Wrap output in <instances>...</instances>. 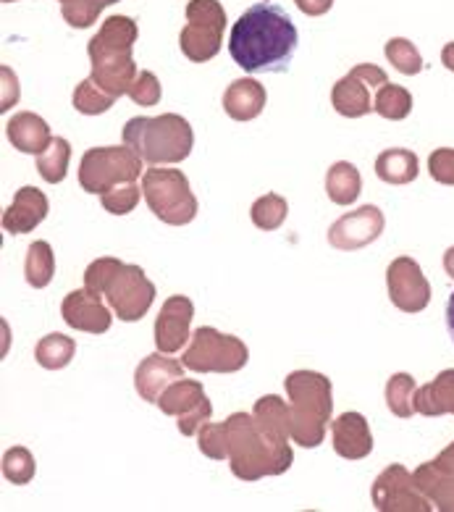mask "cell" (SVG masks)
I'll return each mask as SVG.
<instances>
[{
	"label": "cell",
	"mask_w": 454,
	"mask_h": 512,
	"mask_svg": "<svg viewBox=\"0 0 454 512\" xmlns=\"http://www.w3.org/2000/svg\"><path fill=\"white\" fill-rule=\"evenodd\" d=\"M297 45V24L289 11L271 0L247 8L229 35L231 58L247 74H287Z\"/></svg>",
	"instance_id": "6da1fadb"
},
{
	"label": "cell",
	"mask_w": 454,
	"mask_h": 512,
	"mask_svg": "<svg viewBox=\"0 0 454 512\" xmlns=\"http://www.w3.org/2000/svg\"><path fill=\"white\" fill-rule=\"evenodd\" d=\"M229 442L231 473L239 481H260L266 476H281L294 463L289 444H273L252 413H231L224 421Z\"/></svg>",
	"instance_id": "3957f363"
},
{
	"label": "cell",
	"mask_w": 454,
	"mask_h": 512,
	"mask_svg": "<svg viewBox=\"0 0 454 512\" xmlns=\"http://www.w3.org/2000/svg\"><path fill=\"white\" fill-rule=\"evenodd\" d=\"M360 192H363V176H360L355 163H334L326 174V195H329L331 203L347 208V205L357 203Z\"/></svg>",
	"instance_id": "4316f807"
},
{
	"label": "cell",
	"mask_w": 454,
	"mask_h": 512,
	"mask_svg": "<svg viewBox=\"0 0 454 512\" xmlns=\"http://www.w3.org/2000/svg\"><path fill=\"white\" fill-rule=\"evenodd\" d=\"M197 449L210 460H229V442H226L224 423H203L197 431Z\"/></svg>",
	"instance_id": "f35d334b"
},
{
	"label": "cell",
	"mask_w": 454,
	"mask_h": 512,
	"mask_svg": "<svg viewBox=\"0 0 454 512\" xmlns=\"http://www.w3.org/2000/svg\"><path fill=\"white\" fill-rule=\"evenodd\" d=\"M434 463L439 465L441 470H449V473H454V442L449 444L447 449H441L439 457H434Z\"/></svg>",
	"instance_id": "bcb514c9"
},
{
	"label": "cell",
	"mask_w": 454,
	"mask_h": 512,
	"mask_svg": "<svg viewBox=\"0 0 454 512\" xmlns=\"http://www.w3.org/2000/svg\"><path fill=\"white\" fill-rule=\"evenodd\" d=\"M297 8H300L305 16H323L329 14L331 6H334V0H294Z\"/></svg>",
	"instance_id": "f6af8a7d"
},
{
	"label": "cell",
	"mask_w": 454,
	"mask_h": 512,
	"mask_svg": "<svg viewBox=\"0 0 454 512\" xmlns=\"http://www.w3.org/2000/svg\"><path fill=\"white\" fill-rule=\"evenodd\" d=\"M3 3H16V0H3Z\"/></svg>",
	"instance_id": "f907efd6"
},
{
	"label": "cell",
	"mask_w": 454,
	"mask_h": 512,
	"mask_svg": "<svg viewBox=\"0 0 454 512\" xmlns=\"http://www.w3.org/2000/svg\"><path fill=\"white\" fill-rule=\"evenodd\" d=\"M447 329H449V337H452L454 342V292L449 295V302H447Z\"/></svg>",
	"instance_id": "c3c4849f"
},
{
	"label": "cell",
	"mask_w": 454,
	"mask_h": 512,
	"mask_svg": "<svg viewBox=\"0 0 454 512\" xmlns=\"http://www.w3.org/2000/svg\"><path fill=\"white\" fill-rule=\"evenodd\" d=\"M444 271H447L449 279H454V247H449L444 253Z\"/></svg>",
	"instance_id": "681fc988"
},
{
	"label": "cell",
	"mask_w": 454,
	"mask_h": 512,
	"mask_svg": "<svg viewBox=\"0 0 454 512\" xmlns=\"http://www.w3.org/2000/svg\"><path fill=\"white\" fill-rule=\"evenodd\" d=\"M71 103H74V108H77L82 116H100V113L111 111L113 103H116V98H111L108 92L100 90V87L95 85L90 77H87L84 82H79L77 85Z\"/></svg>",
	"instance_id": "e575fe53"
},
{
	"label": "cell",
	"mask_w": 454,
	"mask_h": 512,
	"mask_svg": "<svg viewBox=\"0 0 454 512\" xmlns=\"http://www.w3.org/2000/svg\"><path fill=\"white\" fill-rule=\"evenodd\" d=\"M331 106L344 119H363V116H368L373 111L371 87L350 71L331 90Z\"/></svg>",
	"instance_id": "603a6c76"
},
{
	"label": "cell",
	"mask_w": 454,
	"mask_h": 512,
	"mask_svg": "<svg viewBox=\"0 0 454 512\" xmlns=\"http://www.w3.org/2000/svg\"><path fill=\"white\" fill-rule=\"evenodd\" d=\"M103 295L119 321H142V318L147 316V310L153 308L155 284L147 279L145 271H142L140 266H129V263H124V266L111 276Z\"/></svg>",
	"instance_id": "30bf717a"
},
{
	"label": "cell",
	"mask_w": 454,
	"mask_h": 512,
	"mask_svg": "<svg viewBox=\"0 0 454 512\" xmlns=\"http://www.w3.org/2000/svg\"><path fill=\"white\" fill-rule=\"evenodd\" d=\"M137 37H140V29L134 19L108 16L98 29V35L87 45L92 61L90 79L116 100L129 95V87L137 79V64L132 56Z\"/></svg>",
	"instance_id": "7a4b0ae2"
},
{
	"label": "cell",
	"mask_w": 454,
	"mask_h": 512,
	"mask_svg": "<svg viewBox=\"0 0 454 512\" xmlns=\"http://www.w3.org/2000/svg\"><path fill=\"white\" fill-rule=\"evenodd\" d=\"M292 410V439L300 447L315 449L323 444L326 426L334 418V386L318 371H294L284 379Z\"/></svg>",
	"instance_id": "277c9868"
},
{
	"label": "cell",
	"mask_w": 454,
	"mask_h": 512,
	"mask_svg": "<svg viewBox=\"0 0 454 512\" xmlns=\"http://www.w3.org/2000/svg\"><path fill=\"white\" fill-rule=\"evenodd\" d=\"M140 197H142V187H137V182H129L103 192V195H100V203H103L105 211L113 213V216H126V213H132L134 208H137Z\"/></svg>",
	"instance_id": "74e56055"
},
{
	"label": "cell",
	"mask_w": 454,
	"mask_h": 512,
	"mask_svg": "<svg viewBox=\"0 0 454 512\" xmlns=\"http://www.w3.org/2000/svg\"><path fill=\"white\" fill-rule=\"evenodd\" d=\"M386 218L376 205H360L357 211H350L329 229V245L342 253H355L363 247L373 245L384 234Z\"/></svg>",
	"instance_id": "5bb4252c"
},
{
	"label": "cell",
	"mask_w": 454,
	"mask_h": 512,
	"mask_svg": "<svg viewBox=\"0 0 454 512\" xmlns=\"http://www.w3.org/2000/svg\"><path fill=\"white\" fill-rule=\"evenodd\" d=\"M352 74L363 79L368 87L389 85V77H386V71L378 69V66H373V64H357L355 69H352Z\"/></svg>",
	"instance_id": "ee69618b"
},
{
	"label": "cell",
	"mask_w": 454,
	"mask_h": 512,
	"mask_svg": "<svg viewBox=\"0 0 454 512\" xmlns=\"http://www.w3.org/2000/svg\"><path fill=\"white\" fill-rule=\"evenodd\" d=\"M268 103L266 87L255 79H234L224 92V111L234 121L258 119Z\"/></svg>",
	"instance_id": "44dd1931"
},
{
	"label": "cell",
	"mask_w": 454,
	"mask_h": 512,
	"mask_svg": "<svg viewBox=\"0 0 454 512\" xmlns=\"http://www.w3.org/2000/svg\"><path fill=\"white\" fill-rule=\"evenodd\" d=\"M192 318H195V302L184 295L168 297L163 302L158 321H155V347L163 355H174L192 337Z\"/></svg>",
	"instance_id": "9a60e30c"
},
{
	"label": "cell",
	"mask_w": 454,
	"mask_h": 512,
	"mask_svg": "<svg viewBox=\"0 0 454 512\" xmlns=\"http://www.w3.org/2000/svg\"><path fill=\"white\" fill-rule=\"evenodd\" d=\"M6 137L11 142V148H16L24 155H40L53 142L48 121L29 111L11 116V121L6 124Z\"/></svg>",
	"instance_id": "ffe728a7"
},
{
	"label": "cell",
	"mask_w": 454,
	"mask_h": 512,
	"mask_svg": "<svg viewBox=\"0 0 454 512\" xmlns=\"http://www.w3.org/2000/svg\"><path fill=\"white\" fill-rule=\"evenodd\" d=\"M373 111L389 121H402L413 113V95L405 87L389 82V85L378 87L376 100H373Z\"/></svg>",
	"instance_id": "1f68e13d"
},
{
	"label": "cell",
	"mask_w": 454,
	"mask_h": 512,
	"mask_svg": "<svg viewBox=\"0 0 454 512\" xmlns=\"http://www.w3.org/2000/svg\"><path fill=\"white\" fill-rule=\"evenodd\" d=\"M415 407L426 418H439V415H454V368L441 371L431 384L420 386L415 394Z\"/></svg>",
	"instance_id": "cb8c5ba5"
},
{
	"label": "cell",
	"mask_w": 454,
	"mask_h": 512,
	"mask_svg": "<svg viewBox=\"0 0 454 512\" xmlns=\"http://www.w3.org/2000/svg\"><path fill=\"white\" fill-rule=\"evenodd\" d=\"M124 145H129L150 166H168L187 161L192 155L195 132L179 113H163L155 119L137 116L126 121Z\"/></svg>",
	"instance_id": "5b68a950"
},
{
	"label": "cell",
	"mask_w": 454,
	"mask_h": 512,
	"mask_svg": "<svg viewBox=\"0 0 454 512\" xmlns=\"http://www.w3.org/2000/svg\"><path fill=\"white\" fill-rule=\"evenodd\" d=\"M0 77H3V100H0V111H8L19 100V82H16V74L8 66L0 69Z\"/></svg>",
	"instance_id": "7bdbcfd3"
},
{
	"label": "cell",
	"mask_w": 454,
	"mask_h": 512,
	"mask_svg": "<svg viewBox=\"0 0 454 512\" xmlns=\"http://www.w3.org/2000/svg\"><path fill=\"white\" fill-rule=\"evenodd\" d=\"M161 413L174 415L176 428L182 431L184 436H195L200 431L203 423L210 421L213 415V405L205 397V389L200 381L192 379H179L168 386L166 392L161 394L158 400Z\"/></svg>",
	"instance_id": "7c38bea8"
},
{
	"label": "cell",
	"mask_w": 454,
	"mask_h": 512,
	"mask_svg": "<svg viewBox=\"0 0 454 512\" xmlns=\"http://www.w3.org/2000/svg\"><path fill=\"white\" fill-rule=\"evenodd\" d=\"M331 444L344 460H365L373 452L371 426L363 413H342L331 421Z\"/></svg>",
	"instance_id": "ac0fdd59"
},
{
	"label": "cell",
	"mask_w": 454,
	"mask_h": 512,
	"mask_svg": "<svg viewBox=\"0 0 454 512\" xmlns=\"http://www.w3.org/2000/svg\"><path fill=\"white\" fill-rule=\"evenodd\" d=\"M71 161V145L63 137H53L48 148L37 155V171L48 184H61L69 174Z\"/></svg>",
	"instance_id": "f546056e"
},
{
	"label": "cell",
	"mask_w": 454,
	"mask_h": 512,
	"mask_svg": "<svg viewBox=\"0 0 454 512\" xmlns=\"http://www.w3.org/2000/svg\"><path fill=\"white\" fill-rule=\"evenodd\" d=\"M247 360L250 350L242 339L203 326L192 334V344L184 350L182 363L195 373H237L245 368Z\"/></svg>",
	"instance_id": "ba28073f"
},
{
	"label": "cell",
	"mask_w": 454,
	"mask_h": 512,
	"mask_svg": "<svg viewBox=\"0 0 454 512\" xmlns=\"http://www.w3.org/2000/svg\"><path fill=\"white\" fill-rule=\"evenodd\" d=\"M420 174V161L413 150L389 148L376 158V176L384 184L392 187H405L413 184Z\"/></svg>",
	"instance_id": "d4e9b609"
},
{
	"label": "cell",
	"mask_w": 454,
	"mask_h": 512,
	"mask_svg": "<svg viewBox=\"0 0 454 512\" xmlns=\"http://www.w3.org/2000/svg\"><path fill=\"white\" fill-rule=\"evenodd\" d=\"M389 64L399 71V74H407V77H418L423 71V56L420 50L415 48V43H410L407 37H392L384 48Z\"/></svg>",
	"instance_id": "836d02e7"
},
{
	"label": "cell",
	"mask_w": 454,
	"mask_h": 512,
	"mask_svg": "<svg viewBox=\"0 0 454 512\" xmlns=\"http://www.w3.org/2000/svg\"><path fill=\"white\" fill-rule=\"evenodd\" d=\"M428 174L436 184L454 187V148H436L428 155Z\"/></svg>",
	"instance_id": "b9f144b4"
},
{
	"label": "cell",
	"mask_w": 454,
	"mask_h": 512,
	"mask_svg": "<svg viewBox=\"0 0 454 512\" xmlns=\"http://www.w3.org/2000/svg\"><path fill=\"white\" fill-rule=\"evenodd\" d=\"M61 3H69V0H61Z\"/></svg>",
	"instance_id": "816d5d0a"
},
{
	"label": "cell",
	"mask_w": 454,
	"mask_h": 512,
	"mask_svg": "<svg viewBox=\"0 0 454 512\" xmlns=\"http://www.w3.org/2000/svg\"><path fill=\"white\" fill-rule=\"evenodd\" d=\"M142 195L158 221L168 226H187L197 216V197L189 179L179 169H147L142 174Z\"/></svg>",
	"instance_id": "8992f818"
},
{
	"label": "cell",
	"mask_w": 454,
	"mask_h": 512,
	"mask_svg": "<svg viewBox=\"0 0 454 512\" xmlns=\"http://www.w3.org/2000/svg\"><path fill=\"white\" fill-rule=\"evenodd\" d=\"M252 415H255L260 431L273 444H289V439H292V410L281 397H276V394L260 397L252 407Z\"/></svg>",
	"instance_id": "7402d4cb"
},
{
	"label": "cell",
	"mask_w": 454,
	"mask_h": 512,
	"mask_svg": "<svg viewBox=\"0 0 454 512\" xmlns=\"http://www.w3.org/2000/svg\"><path fill=\"white\" fill-rule=\"evenodd\" d=\"M187 27L179 35V48L192 64H205L218 56L226 32V11L218 0H189Z\"/></svg>",
	"instance_id": "9c48e42d"
},
{
	"label": "cell",
	"mask_w": 454,
	"mask_h": 512,
	"mask_svg": "<svg viewBox=\"0 0 454 512\" xmlns=\"http://www.w3.org/2000/svg\"><path fill=\"white\" fill-rule=\"evenodd\" d=\"M129 98H132V103H137V106L142 108L158 106V103H161L163 87L153 71H140V74H137L134 85L129 87Z\"/></svg>",
	"instance_id": "60d3db41"
},
{
	"label": "cell",
	"mask_w": 454,
	"mask_h": 512,
	"mask_svg": "<svg viewBox=\"0 0 454 512\" xmlns=\"http://www.w3.org/2000/svg\"><path fill=\"white\" fill-rule=\"evenodd\" d=\"M252 224L258 226L260 232H276L284 226L289 216V203L276 192H268V195L258 197L255 203H252Z\"/></svg>",
	"instance_id": "d6a6232c"
},
{
	"label": "cell",
	"mask_w": 454,
	"mask_h": 512,
	"mask_svg": "<svg viewBox=\"0 0 454 512\" xmlns=\"http://www.w3.org/2000/svg\"><path fill=\"white\" fill-rule=\"evenodd\" d=\"M113 3H119V0H69L61 6V14L69 27L87 29L98 22L100 11L105 6H113Z\"/></svg>",
	"instance_id": "8d00e7d4"
},
{
	"label": "cell",
	"mask_w": 454,
	"mask_h": 512,
	"mask_svg": "<svg viewBox=\"0 0 454 512\" xmlns=\"http://www.w3.org/2000/svg\"><path fill=\"white\" fill-rule=\"evenodd\" d=\"M184 368L187 365L179 363V360L163 358V352L147 355L134 371V389H137L142 400L150 402V405H158L161 394L166 392L168 386L184 379Z\"/></svg>",
	"instance_id": "e0dca14e"
},
{
	"label": "cell",
	"mask_w": 454,
	"mask_h": 512,
	"mask_svg": "<svg viewBox=\"0 0 454 512\" xmlns=\"http://www.w3.org/2000/svg\"><path fill=\"white\" fill-rule=\"evenodd\" d=\"M48 195L37 187H21L3 213V232L27 234L48 218Z\"/></svg>",
	"instance_id": "d6986e66"
},
{
	"label": "cell",
	"mask_w": 454,
	"mask_h": 512,
	"mask_svg": "<svg viewBox=\"0 0 454 512\" xmlns=\"http://www.w3.org/2000/svg\"><path fill=\"white\" fill-rule=\"evenodd\" d=\"M35 473V455H32L27 447H11L6 455H3V476H6V481H11V484H29V481L35 478Z\"/></svg>",
	"instance_id": "d590c367"
},
{
	"label": "cell",
	"mask_w": 454,
	"mask_h": 512,
	"mask_svg": "<svg viewBox=\"0 0 454 512\" xmlns=\"http://www.w3.org/2000/svg\"><path fill=\"white\" fill-rule=\"evenodd\" d=\"M373 507L381 512H431L434 502L418 489L415 476L405 465H389L373 481Z\"/></svg>",
	"instance_id": "8fae6325"
},
{
	"label": "cell",
	"mask_w": 454,
	"mask_h": 512,
	"mask_svg": "<svg viewBox=\"0 0 454 512\" xmlns=\"http://www.w3.org/2000/svg\"><path fill=\"white\" fill-rule=\"evenodd\" d=\"M142 169H145V161L129 145L90 148L79 163V184L90 195H103L119 184L137 182V176H142Z\"/></svg>",
	"instance_id": "52a82bcc"
},
{
	"label": "cell",
	"mask_w": 454,
	"mask_h": 512,
	"mask_svg": "<svg viewBox=\"0 0 454 512\" xmlns=\"http://www.w3.org/2000/svg\"><path fill=\"white\" fill-rule=\"evenodd\" d=\"M56 276V253L48 242H32L27 250V260H24V279L29 287L45 289Z\"/></svg>",
	"instance_id": "83f0119b"
},
{
	"label": "cell",
	"mask_w": 454,
	"mask_h": 512,
	"mask_svg": "<svg viewBox=\"0 0 454 512\" xmlns=\"http://www.w3.org/2000/svg\"><path fill=\"white\" fill-rule=\"evenodd\" d=\"M124 266L119 258H98L92 260L90 266H87V271H84V289L87 292H92V295H103L105 287H108V281H111V276L119 271V268Z\"/></svg>",
	"instance_id": "ab89813d"
},
{
	"label": "cell",
	"mask_w": 454,
	"mask_h": 512,
	"mask_svg": "<svg viewBox=\"0 0 454 512\" xmlns=\"http://www.w3.org/2000/svg\"><path fill=\"white\" fill-rule=\"evenodd\" d=\"M386 289L389 300L402 313H423L431 302V281L415 258L402 255L386 268Z\"/></svg>",
	"instance_id": "4fadbf2b"
},
{
	"label": "cell",
	"mask_w": 454,
	"mask_h": 512,
	"mask_svg": "<svg viewBox=\"0 0 454 512\" xmlns=\"http://www.w3.org/2000/svg\"><path fill=\"white\" fill-rule=\"evenodd\" d=\"M415 394H418V384L410 373H394L389 384H386V407L392 410L397 418H413L418 413L415 407Z\"/></svg>",
	"instance_id": "4dcf8cb0"
},
{
	"label": "cell",
	"mask_w": 454,
	"mask_h": 512,
	"mask_svg": "<svg viewBox=\"0 0 454 512\" xmlns=\"http://www.w3.org/2000/svg\"><path fill=\"white\" fill-rule=\"evenodd\" d=\"M77 355V342L66 334H48L42 337L35 347V360L45 371H61Z\"/></svg>",
	"instance_id": "f1b7e54d"
},
{
	"label": "cell",
	"mask_w": 454,
	"mask_h": 512,
	"mask_svg": "<svg viewBox=\"0 0 454 512\" xmlns=\"http://www.w3.org/2000/svg\"><path fill=\"white\" fill-rule=\"evenodd\" d=\"M61 316L71 329L84 331V334H105L113 323L111 310L105 308L98 295H92L87 289H74L63 297Z\"/></svg>",
	"instance_id": "2e32d148"
},
{
	"label": "cell",
	"mask_w": 454,
	"mask_h": 512,
	"mask_svg": "<svg viewBox=\"0 0 454 512\" xmlns=\"http://www.w3.org/2000/svg\"><path fill=\"white\" fill-rule=\"evenodd\" d=\"M441 64L447 66L449 71H454V43L444 45V50H441Z\"/></svg>",
	"instance_id": "7dc6e473"
},
{
	"label": "cell",
	"mask_w": 454,
	"mask_h": 512,
	"mask_svg": "<svg viewBox=\"0 0 454 512\" xmlns=\"http://www.w3.org/2000/svg\"><path fill=\"white\" fill-rule=\"evenodd\" d=\"M413 476L418 489L434 502L436 510L454 512V473L441 470L439 465L431 460V463L420 465Z\"/></svg>",
	"instance_id": "484cf974"
}]
</instances>
